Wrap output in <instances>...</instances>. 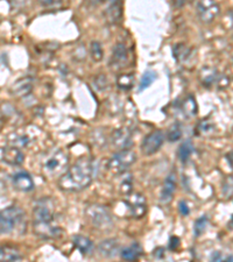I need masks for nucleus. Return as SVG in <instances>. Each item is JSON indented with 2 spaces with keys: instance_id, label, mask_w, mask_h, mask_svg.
<instances>
[{
  "instance_id": "obj_2",
  "label": "nucleus",
  "mask_w": 233,
  "mask_h": 262,
  "mask_svg": "<svg viewBox=\"0 0 233 262\" xmlns=\"http://www.w3.org/2000/svg\"><path fill=\"white\" fill-rule=\"evenodd\" d=\"M33 221L35 232L44 238H55V236L60 235L61 231L56 227H52L54 210L52 202L48 198L36 203L35 208L33 210Z\"/></svg>"
},
{
  "instance_id": "obj_23",
  "label": "nucleus",
  "mask_w": 233,
  "mask_h": 262,
  "mask_svg": "<svg viewBox=\"0 0 233 262\" xmlns=\"http://www.w3.org/2000/svg\"><path fill=\"white\" fill-rule=\"evenodd\" d=\"M134 77L132 74H122L117 77V85L121 90H130L133 86Z\"/></svg>"
},
{
  "instance_id": "obj_31",
  "label": "nucleus",
  "mask_w": 233,
  "mask_h": 262,
  "mask_svg": "<svg viewBox=\"0 0 233 262\" xmlns=\"http://www.w3.org/2000/svg\"><path fill=\"white\" fill-rule=\"evenodd\" d=\"M179 211L182 215H184V217L190 213V208H189V205L186 204V202L181 201L179 203Z\"/></svg>"
},
{
  "instance_id": "obj_5",
  "label": "nucleus",
  "mask_w": 233,
  "mask_h": 262,
  "mask_svg": "<svg viewBox=\"0 0 233 262\" xmlns=\"http://www.w3.org/2000/svg\"><path fill=\"white\" fill-rule=\"evenodd\" d=\"M25 212L19 206L12 205L2 211L0 214V231L2 234H8L24 222Z\"/></svg>"
},
{
  "instance_id": "obj_9",
  "label": "nucleus",
  "mask_w": 233,
  "mask_h": 262,
  "mask_svg": "<svg viewBox=\"0 0 233 262\" xmlns=\"http://www.w3.org/2000/svg\"><path fill=\"white\" fill-rule=\"evenodd\" d=\"M164 141V134L161 130H153L148 135H146L145 139L141 143V151L145 155H153L163 145Z\"/></svg>"
},
{
  "instance_id": "obj_28",
  "label": "nucleus",
  "mask_w": 233,
  "mask_h": 262,
  "mask_svg": "<svg viewBox=\"0 0 233 262\" xmlns=\"http://www.w3.org/2000/svg\"><path fill=\"white\" fill-rule=\"evenodd\" d=\"M182 135H183V132H182L181 126L179 124H174L172 127L168 129L167 139L171 142H176L182 138Z\"/></svg>"
},
{
  "instance_id": "obj_19",
  "label": "nucleus",
  "mask_w": 233,
  "mask_h": 262,
  "mask_svg": "<svg viewBox=\"0 0 233 262\" xmlns=\"http://www.w3.org/2000/svg\"><path fill=\"white\" fill-rule=\"evenodd\" d=\"M181 108H182V112H183V115L186 117L190 118V117L196 116L198 111V106H197L196 99L194 98V96L186 97V98L182 101Z\"/></svg>"
},
{
  "instance_id": "obj_25",
  "label": "nucleus",
  "mask_w": 233,
  "mask_h": 262,
  "mask_svg": "<svg viewBox=\"0 0 233 262\" xmlns=\"http://www.w3.org/2000/svg\"><path fill=\"white\" fill-rule=\"evenodd\" d=\"M90 56L95 62H100L103 60L104 52L98 41H92L90 43Z\"/></svg>"
},
{
  "instance_id": "obj_20",
  "label": "nucleus",
  "mask_w": 233,
  "mask_h": 262,
  "mask_svg": "<svg viewBox=\"0 0 233 262\" xmlns=\"http://www.w3.org/2000/svg\"><path fill=\"white\" fill-rule=\"evenodd\" d=\"M73 243L75 245V247L84 255L88 254V253H90L93 246L91 240L84 235H75Z\"/></svg>"
},
{
  "instance_id": "obj_15",
  "label": "nucleus",
  "mask_w": 233,
  "mask_h": 262,
  "mask_svg": "<svg viewBox=\"0 0 233 262\" xmlns=\"http://www.w3.org/2000/svg\"><path fill=\"white\" fill-rule=\"evenodd\" d=\"M111 142L112 145L117 148V149H126L131 145V133L129 129L126 128H120L116 129L112 133L111 137Z\"/></svg>"
},
{
  "instance_id": "obj_6",
  "label": "nucleus",
  "mask_w": 233,
  "mask_h": 262,
  "mask_svg": "<svg viewBox=\"0 0 233 262\" xmlns=\"http://www.w3.org/2000/svg\"><path fill=\"white\" fill-rule=\"evenodd\" d=\"M137 161V155L131 149H120L108 162V168L113 174H122Z\"/></svg>"
},
{
  "instance_id": "obj_26",
  "label": "nucleus",
  "mask_w": 233,
  "mask_h": 262,
  "mask_svg": "<svg viewBox=\"0 0 233 262\" xmlns=\"http://www.w3.org/2000/svg\"><path fill=\"white\" fill-rule=\"evenodd\" d=\"M155 78H156V75H155L154 71H151V70L146 71V73L142 75L141 81H140L139 91H143V90H145V89H147L148 86H151V84L154 82Z\"/></svg>"
},
{
  "instance_id": "obj_30",
  "label": "nucleus",
  "mask_w": 233,
  "mask_h": 262,
  "mask_svg": "<svg viewBox=\"0 0 233 262\" xmlns=\"http://www.w3.org/2000/svg\"><path fill=\"white\" fill-rule=\"evenodd\" d=\"M93 84H95V86L98 89V90H104V89H107L108 86V78L105 77L104 75H97L95 78H93Z\"/></svg>"
},
{
  "instance_id": "obj_16",
  "label": "nucleus",
  "mask_w": 233,
  "mask_h": 262,
  "mask_svg": "<svg viewBox=\"0 0 233 262\" xmlns=\"http://www.w3.org/2000/svg\"><path fill=\"white\" fill-rule=\"evenodd\" d=\"M99 254L103 257H113L120 251V245L116 239H107L101 242L98 246Z\"/></svg>"
},
{
  "instance_id": "obj_27",
  "label": "nucleus",
  "mask_w": 233,
  "mask_h": 262,
  "mask_svg": "<svg viewBox=\"0 0 233 262\" xmlns=\"http://www.w3.org/2000/svg\"><path fill=\"white\" fill-rule=\"evenodd\" d=\"M120 14H121V10H120L119 2L111 4L110 7L108 8V12H107L108 20L111 21V23H114V21H117L118 19H119Z\"/></svg>"
},
{
  "instance_id": "obj_14",
  "label": "nucleus",
  "mask_w": 233,
  "mask_h": 262,
  "mask_svg": "<svg viewBox=\"0 0 233 262\" xmlns=\"http://www.w3.org/2000/svg\"><path fill=\"white\" fill-rule=\"evenodd\" d=\"M34 86V81L32 77L19 78L11 88V94L15 97H24L32 92Z\"/></svg>"
},
{
  "instance_id": "obj_21",
  "label": "nucleus",
  "mask_w": 233,
  "mask_h": 262,
  "mask_svg": "<svg viewBox=\"0 0 233 262\" xmlns=\"http://www.w3.org/2000/svg\"><path fill=\"white\" fill-rule=\"evenodd\" d=\"M194 151V145L192 140H185L181 143L179 148V151H177V156H179V160L182 163H185L190 159V156L193 155Z\"/></svg>"
},
{
  "instance_id": "obj_11",
  "label": "nucleus",
  "mask_w": 233,
  "mask_h": 262,
  "mask_svg": "<svg viewBox=\"0 0 233 262\" xmlns=\"http://www.w3.org/2000/svg\"><path fill=\"white\" fill-rule=\"evenodd\" d=\"M2 160L3 162L11 164V166H19L24 162L25 155L19 148L5 147L2 149Z\"/></svg>"
},
{
  "instance_id": "obj_22",
  "label": "nucleus",
  "mask_w": 233,
  "mask_h": 262,
  "mask_svg": "<svg viewBox=\"0 0 233 262\" xmlns=\"http://www.w3.org/2000/svg\"><path fill=\"white\" fill-rule=\"evenodd\" d=\"M0 259L2 261H18L21 259L19 252L14 249L13 247H2V252H0Z\"/></svg>"
},
{
  "instance_id": "obj_35",
  "label": "nucleus",
  "mask_w": 233,
  "mask_h": 262,
  "mask_svg": "<svg viewBox=\"0 0 233 262\" xmlns=\"http://www.w3.org/2000/svg\"><path fill=\"white\" fill-rule=\"evenodd\" d=\"M154 256L156 257V259H163V257H164V249L162 247L156 248L154 251Z\"/></svg>"
},
{
  "instance_id": "obj_13",
  "label": "nucleus",
  "mask_w": 233,
  "mask_h": 262,
  "mask_svg": "<svg viewBox=\"0 0 233 262\" xmlns=\"http://www.w3.org/2000/svg\"><path fill=\"white\" fill-rule=\"evenodd\" d=\"M176 190V174L175 172H171L167 176V179L164 180L162 191H161L160 196V202L163 203V204H167V203L173 200L174 193H175Z\"/></svg>"
},
{
  "instance_id": "obj_7",
  "label": "nucleus",
  "mask_w": 233,
  "mask_h": 262,
  "mask_svg": "<svg viewBox=\"0 0 233 262\" xmlns=\"http://www.w3.org/2000/svg\"><path fill=\"white\" fill-rule=\"evenodd\" d=\"M196 13L203 24H211L219 15L220 7L216 0H198Z\"/></svg>"
},
{
  "instance_id": "obj_17",
  "label": "nucleus",
  "mask_w": 233,
  "mask_h": 262,
  "mask_svg": "<svg viewBox=\"0 0 233 262\" xmlns=\"http://www.w3.org/2000/svg\"><path fill=\"white\" fill-rule=\"evenodd\" d=\"M219 78L218 71L213 67H203L200 71V81L203 86L211 88Z\"/></svg>"
},
{
  "instance_id": "obj_37",
  "label": "nucleus",
  "mask_w": 233,
  "mask_h": 262,
  "mask_svg": "<svg viewBox=\"0 0 233 262\" xmlns=\"http://www.w3.org/2000/svg\"><path fill=\"white\" fill-rule=\"evenodd\" d=\"M226 159H227V162L231 164V167L233 168V150L230 151V153L226 154Z\"/></svg>"
},
{
  "instance_id": "obj_29",
  "label": "nucleus",
  "mask_w": 233,
  "mask_h": 262,
  "mask_svg": "<svg viewBox=\"0 0 233 262\" xmlns=\"http://www.w3.org/2000/svg\"><path fill=\"white\" fill-rule=\"evenodd\" d=\"M207 217L206 215H203V217L198 218L196 223H195V227H194V232H195V235L196 236H200L201 234H203V232L205 231L206 226H207Z\"/></svg>"
},
{
  "instance_id": "obj_10",
  "label": "nucleus",
  "mask_w": 233,
  "mask_h": 262,
  "mask_svg": "<svg viewBox=\"0 0 233 262\" xmlns=\"http://www.w3.org/2000/svg\"><path fill=\"white\" fill-rule=\"evenodd\" d=\"M127 60H129V53L124 43H117L114 46L112 57H111V68L112 69L119 70L126 66Z\"/></svg>"
},
{
  "instance_id": "obj_1",
  "label": "nucleus",
  "mask_w": 233,
  "mask_h": 262,
  "mask_svg": "<svg viewBox=\"0 0 233 262\" xmlns=\"http://www.w3.org/2000/svg\"><path fill=\"white\" fill-rule=\"evenodd\" d=\"M93 166L89 159H80L60 176L58 187L65 191H80L91 184Z\"/></svg>"
},
{
  "instance_id": "obj_4",
  "label": "nucleus",
  "mask_w": 233,
  "mask_h": 262,
  "mask_svg": "<svg viewBox=\"0 0 233 262\" xmlns=\"http://www.w3.org/2000/svg\"><path fill=\"white\" fill-rule=\"evenodd\" d=\"M87 218L90 221L91 225L101 231H108L113 226L111 214L104 206L93 204L88 206L86 210Z\"/></svg>"
},
{
  "instance_id": "obj_24",
  "label": "nucleus",
  "mask_w": 233,
  "mask_h": 262,
  "mask_svg": "<svg viewBox=\"0 0 233 262\" xmlns=\"http://www.w3.org/2000/svg\"><path fill=\"white\" fill-rule=\"evenodd\" d=\"M173 52L174 55H175V58L179 62H184L186 58H189L190 56V49L183 43L176 45L175 47H174Z\"/></svg>"
},
{
  "instance_id": "obj_36",
  "label": "nucleus",
  "mask_w": 233,
  "mask_h": 262,
  "mask_svg": "<svg viewBox=\"0 0 233 262\" xmlns=\"http://www.w3.org/2000/svg\"><path fill=\"white\" fill-rule=\"evenodd\" d=\"M190 2H193V0H174V3H175V5L179 6V7L183 6L185 3H190Z\"/></svg>"
},
{
  "instance_id": "obj_18",
  "label": "nucleus",
  "mask_w": 233,
  "mask_h": 262,
  "mask_svg": "<svg viewBox=\"0 0 233 262\" xmlns=\"http://www.w3.org/2000/svg\"><path fill=\"white\" fill-rule=\"evenodd\" d=\"M121 257L126 261H133V260H137L139 259L140 256L142 254V248L140 246L139 244L134 243L133 245H131L125 249H122L120 252Z\"/></svg>"
},
{
  "instance_id": "obj_33",
  "label": "nucleus",
  "mask_w": 233,
  "mask_h": 262,
  "mask_svg": "<svg viewBox=\"0 0 233 262\" xmlns=\"http://www.w3.org/2000/svg\"><path fill=\"white\" fill-rule=\"evenodd\" d=\"M40 4L42 6H54V5H57V4H60L62 0H39Z\"/></svg>"
},
{
  "instance_id": "obj_3",
  "label": "nucleus",
  "mask_w": 233,
  "mask_h": 262,
  "mask_svg": "<svg viewBox=\"0 0 233 262\" xmlns=\"http://www.w3.org/2000/svg\"><path fill=\"white\" fill-rule=\"evenodd\" d=\"M68 156L65 151L57 149L47 156L42 164V170L49 177L62 176L67 171Z\"/></svg>"
},
{
  "instance_id": "obj_8",
  "label": "nucleus",
  "mask_w": 233,
  "mask_h": 262,
  "mask_svg": "<svg viewBox=\"0 0 233 262\" xmlns=\"http://www.w3.org/2000/svg\"><path fill=\"white\" fill-rule=\"evenodd\" d=\"M124 202L130 210V214L132 215L133 218L139 219L145 215L147 211L146 198L143 197L141 193H127Z\"/></svg>"
},
{
  "instance_id": "obj_12",
  "label": "nucleus",
  "mask_w": 233,
  "mask_h": 262,
  "mask_svg": "<svg viewBox=\"0 0 233 262\" xmlns=\"http://www.w3.org/2000/svg\"><path fill=\"white\" fill-rule=\"evenodd\" d=\"M12 182L15 189H18L19 191L28 192L34 189V181L32 176L26 171H19L12 177Z\"/></svg>"
},
{
  "instance_id": "obj_38",
  "label": "nucleus",
  "mask_w": 233,
  "mask_h": 262,
  "mask_svg": "<svg viewBox=\"0 0 233 262\" xmlns=\"http://www.w3.org/2000/svg\"><path fill=\"white\" fill-rule=\"evenodd\" d=\"M89 3L91 4V5H99V4H101V3H104L105 0H88Z\"/></svg>"
},
{
  "instance_id": "obj_32",
  "label": "nucleus",
  "mask_w": 233,
  "mask_h": 262,
  "mask_svg": "<svg viewBox=\"0 0 233 262\" xmlns=\"http://www.w3.org/2000/svg\"><path fill=\"white\" fill-rule=\"evenodd\" d=\"M198 129H200V133L204 134V133H209L211 130V125L209 121H202L200 125H198Z\"/></svg>"
},
{
  "instance_id": "obj_34",
  "label": "nucleus",
  "mask_w": 233,
  "mask_h": 262,
  "mask_svg": "<svg viewBox=\"0 0 233 262\" xmlns=\"http://www.w3.org/2000/svg\"><path fill=\"white\" fill-rule=\"evenodd\" d=\"M180 246V239L177 236H173L171 238V244H169V248L175 251V249Z\"/></svg>"
}]
</instances>
